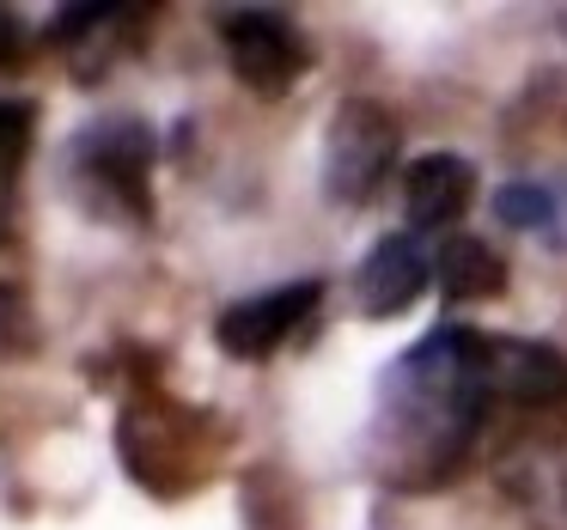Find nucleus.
Listing matches in <instances>:
<instances>
[{
    "label": "nucleus",
    "mask_w": 567,
    "mask_h": 530,
    "mask_svg": "<svg viewBox=\"0 0 567 530\" xmlns=\"http://www.w3.org/2000/svg\"><path fill=\"white\" fill-rule=\"evenodd\" d=\"M488 335L470 323L427 330L391 372L372 415V464L391 488H433L476 445L488 415Z\"/></svg>",
    "instance_id": "1"
},
{
    "label": "nucleus",
    "mask_w": 567,
    "mask_h": 530,
    "mask_svg": "<svg viewBox=\"0 0 567 530\" xmlns=\"http://www.w3.org/2000/svg\"><path fill=\"white\" fill-rule=\"evenodd\" d=\"M403 128L384 104L372 98H342L323 128V201L330 208H367L396 172Z\"/></svg>",
    "instance_id": "2"
},
{
    "label": "nucleus",
    "mask_w": 567,
    "mask_h": 530,
    "mask_svg": "<svg viewBox=\"0 0 567 530\" xmlns=\"http://www.w3.org/2000/svg\"><path fill=\"white\" fill-rule=\"evenodd\" d=\"M220 43L233 62L238 86L257 98H281L299 74L311 67V43L281 7H226L220 13Z\"/></svg>",
    "instance_id": "3"
},
{
    "label": "nucleus",
    "mask_w": 567,
    "mask_h": 530,
    "mask_svg": "<svg viewBox=\"0 0 567 530\" xmlns=\"http://www.w3.org/2000/svg\"><path fill=\"white\" fill-rule=\"evenodd\" d=\"M147 172H153V128L141 116H104L80 128L74 141V177L104 196V208L147 214Z\"/></svg>",
    "instance_id": "4"
},
{
    "label": "nucleus",
    "mask_w": 567,
    "mask_h": 530,
    "mask_svg": "<svg viewBox=\"0 0 567 530\" xmlns=\"http://www.w3.org/2000/svg\"><path fill=\"white\" fill-rule=\"evenodd\" d=\"M318 299H323L318 274H299V281L269 287V293H250V299H238V305L220 311L214 342H220V354H233V360H269L311 323Z\"/></svg>",
    "instance_id": "5"
},
{
    "label": "nucleus",
    "mask_w": 567,
    "mask_h": 530,
    "mask_svg": "<svg viewBox=\"0 0 567 530\" xmlns=\"http://www.w3.org/2000/svg\"><path fill=\"white\" fill-rule=\"evenodd\" d=\"M501 493L525 512L530 530H567V433H543L501 457Z\"/></svg>",
    "instance_id": "6"
},
{
    "label": "nucleus",
    "mask_w": 567,
    "mask_h": 530,
    "mask_svg": "<svg viewBox=\"0 0 567 530\" xmlns=\"http://www.w3.org/2000/svg\"><path fill=\"white\" fill-rule=\"evenodd\" d=\"M433 281V250L421 232H391L384 245L367 250V262L354 269V305L360 318L384 323V318H403Z\"/></svg>",
    "instance_id": "7"
},
{
    "label": "nucleus",
    "mask_w": 567,
    "mask_h": 530,
    "mask_svg": "<svg viewBox=\"0 0 567 530\" xmlns=\"http://www.w3.org/2000/svg\"><path fill=\"white\" fill-rule=\"evenodd\" d=\"M476 201V165L464 153H421L403 165V220L409 232H445Z\"/></svg>",
    "instance_id": "8"
},
{
    "label": "nucleus",
    "mask_w": 567,
    "mask_h": 530,
    "mask_svg": "<svg viewBox=\"0 0 567 530\" xmlns=\"http://www.w3.org/2000/svg\"><path fill=\"white\" fill-rule=\"evenodd\" d=\"M488 391L518 408H561L567 403V354L549 342L488 335Z\"/></svg>",
    "instance_id": "9"
},
{
    "label": "nucleus",
    "mask_w": 567,
    "mask_h": 530,
    "mask_svg": "<svg viewBox=\"0 0 567 530\" xmlns=\"http://www.w3.org/2000/svg\"><path fill=\"white\" fill-rule=\"evenodd\" d=\"M433 281H440V293L457 299V305L494 299V293H506V257L476 232H445L440 250H433Z\"/></svg>",
    "instance_id": "10"
},
{
    "label": "nucleus",
    "mask_w": 567,
    "mask_h": 530,
    "mask_svg": "<svg viewBox=\"0 0 567 530\" xmlns=\"http://www.w3.org/2000/svg\"><path fill=\"white\" fill-rule=\"evenodd\" d=\"M494 214H501L506 226H518V232H549V226L561 220V201H555L549 184H530V177H518V184H501Z\"/></svg>",
    "instance_id": "11"
},
{
    "label": "nucleus",
    "mask_w": 567,
    "mask_h": 530,
    "mask_svg": "<svg viewBox=\"0 0 567 530\" xmlns=\"http://www.w3.org/2000/svg\"><path fill=\"white\" fill-rule=\"evenodd\" d=\"M38 323H31V305L19 287H0V354H31L38 347Z\"/></svg>",
    "instance_id": "12"
},
{
    "label": "nucleus",
    "mask_w": 567,
    "mask_h": 530,
    "mask_svg": "<svg viewBox=\"0 0 567 530\" xmlns=\"http://www.w3.org/2000/svg\"><path fill=\"white\" fill-rule=\"evenodd\" d=\"M31 135V104L19 98H0V159H19Z\"/></svg>",
    "instance_id": "13"
},
{
    "label": "nucleus",
    "mask_w": 567,
    "mask_h": 530,
    "mask_svg": "<svg viewBox=\"0 0 567 530\" xmlns=\"http://www.w3.org/2000/svg\"><path fill=\"white\" fill-rule=\"evenodd\" d=\"M25 50H31L25 19H19L13 7H0V67H19V62H25Z\"/></svg>",
    "instance_id": "14"
},
{
    "label": "nucleus",
    "mask_w": 567,
    "mask_h": 530,
    "mask_svg": "<svg viewBox=\"0 0 567 530\" xmlns=\"http://www.w3.org/2000/svg\"><path fill=\"white\" fill-rule=\"evenodd\" d=\"M7 226H13V201H7V177H0V238H7Z\"/></svg>",
    "instance_id": "15"
},
{
    "label": "nucleus",
    "mask_w": 567,
    "mask_h": 530,
    "mask_svg": "<svg viewBox=\"0 0 567 530\" xmlns=\"http://www.w3.org/2000/svg\"><path fill=\"white\" fill-rule=\"evenodd\" d=\"M561 31H567V7H561Z\"/></svg>",
    "instance_id": "16"
}]
</instances>
